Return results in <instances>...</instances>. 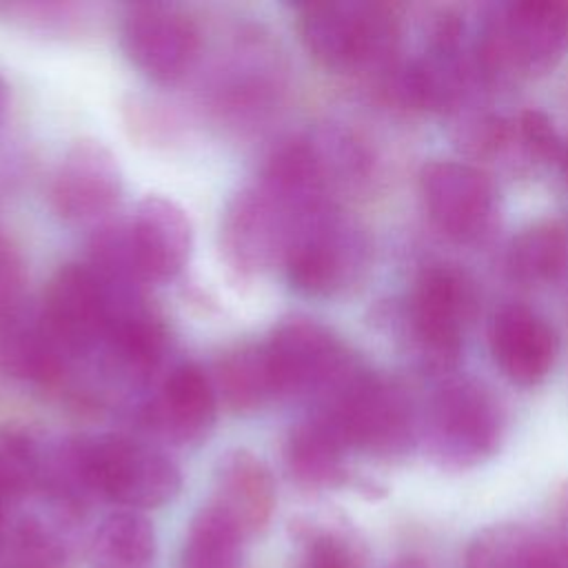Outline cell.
I'll return each instance as SVG.
<instances>
[{
	"label": "cell",
	"instance_id": "obj_1",
	"mask_svg": "<svg viewBox=\"0 0 568 568\" xmlns=\"http://www.w3.org/2000/svg\"><path fill=\"white\" fill-rule=\"evenodd\" d=\"M368 264L364 231L331 200L291 217L282 266L288 284L308 297H333Z\"/></svg>",
	"mask_w": 568,
	"mask_h": 568
},
{
	"label": "cell",
	"instance_id": "obj_2",
	"mask_svg": "<svg viewBox=\"0 0 568 568\" xmlns=\"http://www.w3.org/2000/svg\"><path fill=\"white\" fill-rule=\"evenodd\" d=\"M75 448L91 497L140 513L173 501L182 488L178 464L151 444L124 435H80Z\"/></svg>",
	"mask_w": 568,
	"mask_h": 568
},
{
	"label": "cell",
	"instance_id": "obj_3",
	"mask_svg": "<svg viewBox=\"0 0 568 568\" xmlns=\"http://www.w3.org/2000/svg\"><path fill=\"white\" fill-rule=\"evenodd\" d=\"M275 395L324 408L359 373L342 339L308 317L282 320L264 342Z\"/></svg>",
	"mask_w": 568,
	"mask_h": 568
},
{
	"label": "cell",
	"instance_id": "obj_4",
	"mask_svg": "<svg viewBox=\"0 0 568 568\" xmlns=\"http://www.w3.org/2000/svg\"><path fill=\"white\" fill-rule=\"evenodd\" d=\"M297 31L304 49L333 71L377 67L397 40L390 9L362 0L304 2L297 7Z\"/></svg>",
	"mask_w": 568,
	"mask_h": 568
},
{
	"label": "cell",
	"instance_id": "obj_5",
	"mask_svg": "<svg viewBox=\"0 0 568 568\" xmlns=\"http://www.w3.org/2000/svg\"><path fill=\"white\" fill-rule=\"evenodd\" d=\"M38 324L67 368L73 362L98 355L109 326V295L87 262L62 264L51 275L38 311Z\"/></svg>",
	"mask_w": 568,
	"mask_h": 568
},
{
	"label": "cell",
	"instance_id": "obj_6",
	"mask_svg": "<svg viewBox=\"0 0 568 568\" xmlns=\"http://www.w3.org/2000/svg\"><path fill=\"white\" fill-rule=\"evenodd\" d=\"M315 413L337 426L351 450L390 457L402 453L413 437L415 419L406 393L395 382L364 368Z\"/></svg>",
	"mask_w": 568,
	"mask_h": 568
},
{
	"label": "cell",
	"instance_id": "obj_7",
	"mask_svg": "<svg viewBox=\"0 0 568 568\" xmlns=\"http://www.w3.org/2000/svg\"><path fill=\"white\" fill-rule=\"evenodd\" d=\"M568 53V4L526 0L508 4L479 40L486 69L537 75Z\"/></svg>",
	"mask_w": 568,
	"mask_h": 568
},
{
	"label": "cell",
	"instance_id": "obj_8",
	"mask_svg": "<svg viewBox=\"0 0 568 568\" xmlns=\"http://www.w3.org/2000/svg\"><path fill=\"white\" fill-rule=\"evenodd\" d=\"M120 44L146 78L175 84L200 55V29L178 4L133 2L120 18Z\"/></svg>",
	"mask_w": 568,
	"mask_h": 568
},
{
	"label": "cell",
	"instance_id": "obj_9",
	"mask_svg": "<svg viewBox=\"0 0 568 568\" xmlns=\"http://www.w3.org/2000/svg\"><path fill=\"white\" fill-rule=\"evenodd\" d=\"M288 229L291 213L260 184L240 189L222 211L220 253L237 277H260L282 264Z\"/></svg>",
	"mask_w": 568,
	"mask_h": 568
},
{
	"label": "cell",
	"instance_id": "obj_10",
	"mask_svg": "<svg viewBox=\"0 0 568 568\" xmlns=\"http://www.w3.org/2000/svg\"><path fill=\"white\" fill-rule=\"evenodd\" d=\"M426 437L439 462L473 466L486 459L497 446V406L477 384H446L430 402Z\"/></svg>",
	"mask_w": 568,
	"mask_h": 568
},
{
	"label": "cell",
	"instance_id": "obj_11",
	"mask_svg": "<svg viewBox=\"0 0 568 568\" xmlns=\"http://www.w3.org/2000/svg\"><path fill=\"white\" fill-rule=\"evenodd\" d=\"M122 191V169L111 149L93 138H80L64 151L55 169L51 204L71 224H104Z\"/></svg>",
	"mask_w": 568,
	"mask_h": 568
},
{
	"label": "cell",
	"instance_id": "obj_12",
	"mask_svg": "<svg viewBox=\"0 0 568 568\" xmlns=\"http://www.w3.org/2000/svg\"><path fill=\"white\" fill-rule=\"evenodd\" d=\"M419 191L433 224L455 240L486 231L495 211V189L477 166L435 160L419 173Z\"/></svg>",
	"mask_w": 568,
	"mask_h": 568
},
{
	"label": "cell",
	"instance_id": "obj_13",
	"mask_svg": "<svg viewBox=\"0 0 568 568\" xmlns=\"http://www.w3.org/2000/svg\"><path fill=\"white\" fill-rule=\"evenodd\" d=\"M129 242L140 277L144 282H169L189 262L193 226L178 202L149 193L138 202L129 222Z\"/></svg>",
	"mask_w": 568,
	"mask_h": 568
},
{
	"label": "cell",
	"instance_id": "obj_14",
	"mask_svg": "<svg viewBox=\"0 0 568 568\" xmlns=\"http://www.w3.org/2000/svg\"><path fill=\"white\" fill-rule=\"evenodd\" d=\"M473 295L450 266L426 268L410 293V326L422 346L439 362L453 359L462 346Z\"/></svg>",
	"mask_w": 568,
	"mask_h": 568
},
{
	"label": "cell",
	"instance_id": "obj_15",
	"mask_svg": "<svg viewBox=\"0 0 568 568\" xmlns=\"http://www.w3.org/2000/svg\"><path fill=\"white\" fill-rule=\"evenodd\" d=\"M217 404L211 375L200 364L184 362L164 377L144 408V424L166 442L195 444L213 428Z\"/></svg>",
	"mask_w": 568,
	"mask_h": 568
},
{
	"label": "cell",
	"instance_id": "obj_16",
	"mask_svg": "<svg viewBox=\"0 0 568 568\" xmlns=\"http://www.w3.org/2000/svg\"><path fill=\"white\" fill-rule=\"evenodd\" d=\"M211 504L233 519L246 537L260 535L277 506L271 468L246 448L226 450L215 464Z\"/></svg>",
	"mask_w": 568,
	"mask_h": 568
},
{
	"label": "cell",
	"instance_id": "obj_17",
	"mask_svg": "<svg viewBox=\"0 0 568 568\" xmlns=\"http://www.w3.org/2000/svg\"><path fill=\"white\" fill-rule=\"evenodd\" d=\"M488 337L495 364L513 384L535 386L555 364V331L544 317L521 304L504 306L493 317Z\"/></svg>",
	"mask_w": 568,
	"mask_h": 568
},
{
	"label": "cell",
	"instance_id": "obj_18",
	"mask_svg": "<svg viewBox=\"0 0 568 568\" xmlns=\"http://www.w3.org/2000/svg\"><path fill=\"white\" fill-rule=\"evenodd\" d=\"M466 568H568V546L524 524H495L475 535Z\"/></svg>",
	"mask_w": 568,
	"mask_h": 568
},
{
	"label": "cell",
	"instance_id": "obj_19",
	"mask_svg": "<svg viewBox=\"0 0 568 568\" xmlns=\"http://www.w3.org/2000/svg\"><path fill=\"white\" fill-rule=\"evenodd\" d=\"M346 446L337 426L313 413L295 424L284 442V464L288 475L306 488H331L346 479Z\"/></svg>",
	"mask_w": 568,
	"mask_h": 568
},
{
	"label": "cell",
	"instance_id": "obj_20",
	"mask_svg": "<svg viewBox=\"0 0 568 568\" xmlns=\"http://www.w3.org/2000/svg\"><path fill=\"white\" fill-rule=\"evenodd\" d=\"M211 382L217 402L237 415H251L277 397L264 342H246L224 351L213 364Z\"/></svg>",
	"mask_w": 568,
	"mask_h": 568
},
{
	"label": "cell",
	"instance_id": "obj_21",
	"mask_svg": "<svg viewBox=\"0 0 568 568\" xmlns=\"http://www.w3.org/2000/svg\"><path fill=\"white\" fill-rule=\"evenodd\" d=\"M75 517L60 506H53V513L44 517H20L7 539L13 568H71L78 552L71 535Z\"/></svg>",
	"mask_w": 568,
	"mask_h": 568
},
{
	"label": "cell",
	"instance_id": "obj_22",
	"mask_svg": "<svg viewBox=\"0 0 568 568\" xmlns=\"http://www.w3.org/2000/svg\"><path fill=\"white\" fill-rule=\"evenodd\" d=\"M158 537L153 524L138 510H115L95 528L87 564L89 568H155Z\"/></svg>",
	"mask_w": 568,
	"mask_h": 568
},
{
	"label": "cell",
	"instance_id": "obj_23",
	"mask_svg": "<svg viewBox=\"0 0 568 568\" xmlns=\"http://www.w3.org/2000/svg\"><path fill=\"white\" fill-rule=\"evenodd\" d=\"M246 539L242 528L209 501L189 524L180 568H242Z\"/></svg>",
	"mask_w": 568,
	"mask_h": 568
},
{
	"label": "cell",
	"instance_id": "obj_24",
	"mask_svg": "<svg viewBox=\"0 0 568 568\" xmlns=\"http://www.w3.org/2000/svg\"><path fill=\"white\" fill-rule=\"evenodd\" d=\"M47 446L24 426H0V497L18 501L42 488Z\"/></svg>",
	"mask_w": 568,
	"mask_h": 568
},
{
	"label": "cell",
	"instance_id": "obj_25",
	"mask_svg": "<svg viewBox=\"0 0 568 568\" xmlns=\"http://www.w3.org/2000/svg\"><path fill=\"white\" fill-rule=\"evenodd\" d=\"M566 262L568 240L555 224H532L524 229L508 251V266L513 275L526 284L557 280L564 273Z\"/></svg>",
	"mask_w": 568,
	"mask_h": 568
},
{
	"label": "cell",
	"instance_id": "obj_26",
	"mask_svg": "<svg viewBox=\"0 0 568 568\" xmlns=\"http://www.w3.org/2000/svg\"><path fill=\"white\" fill-rule=\"evenodd\" d=\"M328 191L353 186L368 175L371 155L362 140L339 124H322L306 133Z\"/></svg>",
	"mask_w": 568,
	"mask_h": 568
},
{
	"label": "cell",
	"instance_id": "obj_27",
	"mask_svg": "<svg viewBox=\"0 0 568 568\" xmlns=\"http://www.w3.org/2000/svg\"><path fill=\"white\" fill-rule=\"evenodd\" d=\"M297 544L293 568H364V555L351 532L331 521L293 524Z\"/></svg>",
	"mask_w": 568,
	"mask_h": 568
},
{
	"label": "cell",
	"instance_id": "obj_28",
	"mask_svg": "<svg viewBox=\"0 0 568 568\" xmlns=\"http://www.w3.org/2000/svg\"><path fill=\"white\" fill-rule=\"evenodd\" d=\"M33 315L27 304L24 262L0 229V339L24 326Z\"/></svg>",
	"mask_w": 568,
	"mask_h": 568
},
{
	"label": "cell",
	"instance_id": "obj_29",
	"mask_svg": "<svg viewBox=\"0 0 568 568\" xmlns=\"http://www.w3.org/2000/svg\"><path fill=\"white\" fill-rule=\"evenodd\" d=\"M526 151L539 160H564L566 146L552 122L541 111H524L517 122Z\"/></svg>",
	"mask_w": 568,
	"mask_h": 568
},
{
	"label": "cell",
	"instance_id": "obj_30",
	"mask_svg": "<svg viewBox=\"0 0 568 568\" xmlns=\"http://www.w3.org/2000/svg\"><path fill=\"white\" fill-rule=\"evenodd\" d=\"M555 535L568 546V488L564 490L559 501V530Z\"/></svg>",
	"mask_w": 568,
	"mask_h": 568
},
{
	"label": "cell",
	"instance_id": "obj_31",
	"mask_svg": "<svg viewBox=\"0 0 568 568\" xmlns=\"http://www.w3.org/2000/svg\"><path fill=\"white\" fill-rule=\"evenodd\" d=\"M7 111H9V84H7L4 75L0 73V129H2V124H4Z\"/></svg>",
	"mask_w": 568,
	"mask_h": 568
},
{
	"label": "cell",
	"instance_id": "obj_32",
	"mask_svg": "<svg viewBox=\"0 0 568 568\" xmlns=\"http://www.w3.org/2000/svg\"><path fill=\"white\" fill-rule=\"evenodd\" d=\"M393 568H428V566H424L422 561H415V559H406V561H399V564H395Z\"/></svg>",
	"mask_w": 568,
	"mask_h": 568
},
{
	"label": "cell",
	"instance_id": "obj_33",
	"mask_svg": "<svg viewBox=\"0 0 568 568\" xmlns=\"http://www.w3.org/2000/svg\"><path fill=\"white\" fill-rule=\"evenodd\" d=\"M564 173H566V182H568V146H566V153H564Z\"/></svg>",
	"mask_w": 568,
	"mask_h": 568
},
{
	"label": "cell",
	"instance_id": "obj_34",
	"mask_svg": "<svg viewBox=\"0 0 568 568\" xmlns=\"http://www.w3.org/2000/svg\"><path fill=\"white\" fill-rule=\"evenodd\" d=\"M4 506H7V504H4V499L0 497V530H2V517H4Z\"/></svg>",
	"mask_w": 568,
	"mask_h": 568
}]
</instances>
